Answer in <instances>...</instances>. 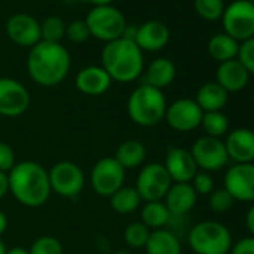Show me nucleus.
I'll return each instance as SVG.
<instances>
[{
	"label": "nucleus",
	"mask_w": 254,
	"mask_h": 254,
	"mask_svg": "<svg viewBox=\"0 0 254 254\" xmlns=\"http://www.w3.org/2000/svg\"><path fill=\"white\" fill-rule=\"evenodd\" d=\"M112 79L102 66H87L75 76V87L85 96H102L111 88Z\"/></svg>",
	"instance_id": "obj_19"
},
{
	"label": "nucleus",
	"mask_w": 254,
	"mask_h": 254,
	"mask_svg": "<svg viewBox=\"0 0 254 254\" xmlns=\"http://www.w3.org/2000/svg\"><path fill=\"white\" fill-rule=\"evenodd\" d=\"M9 193L27 208H39L50 199L51 186L48 171L38 162L24 160L17 163L8 174Z\"/></svg>",
	"instance_id": "obj_1"
},
{
	"label": "nucleus",
	"mask_w": 254,
	"mask_h": 254,
	"mask_svg": "<svg viewBox=\"0 0 254 254\" xmlns=\"http://www.w3.org/2000/svg\"><path fill=\"white\" fill-rule=\"evenodd\" d=\"M163 166L172 183H191L199 171L191 153L180 147H169L166 150Z\"/></svg>",
	"instance_id": "obj_16"
},
{
	"label": "nucleus",
	"mask_w": 254,
	"mask_h": 254,
	"mask_svg": "<svg viewBox=\"0 0 254 254\" xmlns=\"http://www.w3.org/2000/svg\"><path fill=\"white\" fill-rule=\"evenodd\" d=\"M239 42H236L233 38H230L226 33L214 35L208 42V53L209 56L220 63L233 60L238 57Z\"/></svg>",
	"instance_id": "obj_27"
},
{
	"label": "nucleus",
	"mask_w": 254,
	"mask_h": 254,
	"mask_svg": "<svg viewBox=\"0 0 254 254\" xmlns=\"http://www.w3.org/2000/svg\"><path fill=\"white\" fill-rule=\"evenodd\" d=\"M6 253V245L3 244V241L0 239V254H5Z\"/></svg>",
	"instance_id": "obj_46"
},
{
	"label": "nucleus",
	"mask_w": 254,
	"mask_h": 254,
	"mask_svg": "<svg viewBox=\"0 0 254 254\" xmlns=\"http://www.w3.org/2000/svg\"><path fill=\"white\" fill-rule=\"evenodd\" d=\"M87 2L94 6H108L114 2V0H87Z\"/></svg>",
	"instance_id": "obj_44"
},
{
	"label": "nucleus",
	"mask_w": 254,
	"mask_h": 254,
	"mask_svg": "<svg viewBox=\"0 0 254 254\" xmlns=\"http://www.w3.org/2000/svg\"><path fill=\"white\" fill-rule=\"evenodd\" d=\"M224 189L235 202L254 203V162L230 166L224 174Z\"/></svg>",
	"instance_id": "obj_14"
},
{
	"label": "nucleus",
	"mask_w": 254,
	"mask_h": 254,
	"mask_svg": "<svg viewBox=\"0 0 254 254\" xmlns=\"http://www.w3.org/2000/svg\"><path fill=\"white\" fill-rule=\"evenodd\" d=\"M66 36V26L62 21V18L51 15L44 20L41 24V38L45 42L51 44H60L62 39Z\"/></svg>",
	"instance_id": "obj_31"
},
{
	"label": "nucleus",
	"mask_w": 254,
	"mask_h": 254,
	"mask_svg": "<svg viewBox=\"0 0 254 254\" xmlns=\"http://www.w3.org/2000/svg\"><path fill=\"white\" fill-rule=\"evenodd\" d=\"M203 117V111L199 108V105L194 102V99H178L168 105L165 120L171 129L175 132L187 133L193 132L197 127H200Z\"/></svg>",
	"instance_id": "obj_12"
},
{
	"label": "nucleus",
	"mask_w": 254,
	"mask_h": 254,
	"mask_svg": "<svg viewBox=\"0 0 254 254\" xmlns=\"http://www.w3.org/2000/svg\"><path fill=\"white\" fill-rule=\"evenodd\" d=\"M48 177L51 191L67 199L76 197L85 186L84 171L76 163L67 160L57 162L48 171Z\"/></svg>",
	"instance_id": "obj_10"
},
{
	"label": "nucleus",
	"mask_w": 254,
	"mask_h": 254,
	"mask_svg": "<svg viewBox=\"0 0 254 254\" xmlns=\"http://www.w3.org/2000/svg\"><path fill=\"white\" fill-rule=\"evenodd\" d=\"M9 193V183H8V174L0 172V199H3Z\"/></svg>",
	"instance_id": "obj_40"
},
{
	"label": "nucleus",
	"mask_w": 254,
	"mask_h": 254,
	"mask_svg": "<svg viewBox=\"0 0 254 254\" xmlns=\"http://www.w3.org/2000/svg\"><path fill=\"white\" fill-rule=\"evenodd\" d=\"M190 184L194 189L197 196L199 194L206 196V194H211L214 191V178L211 177V174L203 172V171H197V174L193 177Z\"/></svg>",
	"instance_id": "obj_36"
},
{
	"label": "nucleus",
	"mask_w": 254,
	"mask_h": 254,
	"mask_svg": "<svg viewBox=\"0 0 254 254\" xmlns=\"http://www.w3.org/2000/svg\"><path fill=\"white\" fill-rule=\"evenodd\" d=\"M70 70V54L62 44L41 41L27 56V72L41 87H56Z\"/></svg>",
	"instance_id": "obj_2"
},
{
	"label": "nucleus",
	"mask_w": 254,
	"mask_h": 254,
	"mask_svg": "<svg viewBox=\"0 0 254 254\" xmlns=\"http://www.w3.org/2000/svg\"><path fill=\"white\" fill-rule=\"evenodd\" d=\"M250 2H251V3H253V5H254V0H250Z\"/></svg>",
	"instance_id": "obj_48"
},
{
	"label": "nucleus",
	"mask_w": 254,
	"mask_h": 254,
	"mask_svg": "<svg viewBox=\"0 0 254 254\" xmlns=\"http://www.w3.org/2000/svg\"><path fill=\"white\" fill-rule=\"evenodd\" d=\"M30 93L14 78H0V115L15 118L27 112Z\"/></svg>",
	"instance_id": "obj_13"
},
{
	"label": "nucleus",
	"mask_w": 254,
	"mask_h": 254,
	"mask_svg": "<svg viewBox=\"0 0 254 254\" xmlns=\"http://www.w3.org/2000/svg\"><path fill=\"white\" fill-rule=\"evenodd\" d=\"M245 224H247V229H248V232L251 233V236H254V203L250 206V209H248V212H247Z\"/></svg>",
	"instance_id": "obj_41"
},
{
	"label": "nucleus",
	"mask_w": 254,
	"mask_h": 254,
	"mask_svg": "<svg viewBox=\"0 0 254 254\" xmlns=\"http://www.w3.org/2000/svg\"><path fill=\"white\" fill-rule=\"evenodd\" d=\"M85 24L88 27L90 36H94L106 44L123 38L124 29L127 26L121 11L114 8L112 5L94 6L88 12Z\"/></svg>",
	"instance_id": "obj_6"
},
{
	"label": "nucleus",
	"mask_w": 254,
	"mask_h": 254,
	"mask_svg": "<svg viewBox=\"0 0 254 254\" xmlns=\"http://www.w3.org/2000/svg\"><path fill=\"white\" fill-rule=\"evenodd\" d=\"M177 76V67L172 60L166 57L154 59L145 69L144 73V84L151 85L154 88L163 90L174 82Z\"/></svg>",
	"instance_id": "obj_22"
},
{
	"label": "nucleus",
	"mask_w": 254,
	"mask_h": 254,
	"mask_svg": "<svg viewBox=\"0 0 254 254\" xmlns=\"http://www.w3.org/2000/svg\"><path fill=\"white\" fill-rule=\"evenodd\" d=\"M147 157V148L141 141L127 139L121 142L114 154V159L126 169H136L144 165Z\"/></svg>",
	"instance_id": "obj_24"
},
{
	"label": "nucleus",
	"mask_w": 254,
	"mask_h": 254,
	"mask_svg": "<svg viewBox=\"0 0 254 254\" xmlns=\"http://www.w3.org/2000/svg\"><path fill=\"white\" fill-rule=\"evenodd\" d=\"M17 165V160H15V151L14 148L0 141V172L3 174H9V171Z\"/></svg>",
	"instance_id": "obj_38"
},
{
	"label": "nucleus",
	"mask_w": 254,
	"mask_h": 254,
	"mask_svg": "<svg viewBox=\"0 0 254 254\" xmlns=\"http://www.w3.org/2000/svg\"><path fill=\"white\" fill-rule=\"evenodd\" d=\"M151 235V230L141 221H132L126 226L124 229V241L129 248L133 250H139V248H145L148 238Z\"/></svg>",
	"instance_id": "obj_30"
},
{
	"label": "nucleus",
	"mask_w": 254,
	"mask_h": 254,
	"mask_svg": "<svg viewBox=\"0 0 254 254\" xmlns=\"http://www.w3.org/2000/svg\"><path fill=\"white\" fill-rule=\"evenodd\" d=\"M126 169L114 157H102L90 172V186L97 196L111 197L124 186Z\"/></svg>",
	"instance_id": "obj_8"
},
{
	"label": "nucleus",
	"mask_w": 254,
	"mask_h": 254,
	"mask_svg": "<svg viewBox=\"0 0 254 254\" xmlns=\"http://www.w3.org/2000/svg\"><path fill=\"white\" fill-rule=\"evenodd\" d=\"M190 153L196 162L197 169L208 174L221 171L229 162L224 141L211 136H202L196 139Z\"/></svg>",
	"instance_id": "obj_11"
},
{
	"label": "nucleus",
	"mask_w": 254,
	"mask_h": 254,
	"mask_svg": "<svg viewBox=\"0 0 254 254\" xmlns=\"http://www.w3.org/2000/svg\"><path fill=\"white\" fill-rule=\"evenodd\" d=\"M187 241L196 254H229L233 245L230 230L223 223L212 220L194 224L189 230Z\"/></svg>",
	"instance_id": "obj_5"
},
{
	"label": "nucleus",
	"mask_w": 254,
	"mask_h": 254,
	"mask_svg": "<svg viewBox=\"0 0 254 254\" xmlns=\"http://www.w3.org/2000/svg\"><path fill=\"white\" fill-rule=\"evenodd\" d=\"M8 38L26 48H33L42 41L41 38V23L29 14H15L6 23Z\"/></svg>",
	"instance_id": "obj_15"
},
{
	"label": "nucleus",
	"mask_w": 254,
	"mask_h": 254,
	"mask_svg": "<svg viewBox=\"0 0 254 254\" xmlns=\"http://www.w3.org/2000/svg\"><path fill=\"white\" fill-rule=\"evenodd\" d=\"M235 203V199L230 196V193L223 187V189H214V191L209 194V209L215 214H224L229 209H232Z\"/></svg>",
	"instance_id": "obj_34"
},
{
	"label": "nucleus",
	"mask_w": 254,
	"mask_h": 254,
	"mask_svg": "<svg viewBox=\"0 0 254 254\" xmlns=\"http://www.w3.org/2000/svg\"><path fill=\"white\" fill-rule=\"evenodd\" d=\"M217 84L221 85L227 93H238L244 90L248 84L250 73L247 69L238 62V59L220 63L217 67Z\"/></svg>",
	"instance_id": "obj_21"
},
{
	"label": "nucleus",
	"mask_w": 254,
	"mask_h": 254,
	"mask_svg": "<svg viewBox=\"0 0 254 254\" xmlns=\"http://www.w3.org/2000/svg\"><path fill=\"white\" fill-rule=\"evenodd\" d=\"M127 115L141 127H153L165 120L168 102L163 90L142 84L127 99Z\"/></svg>",
	"instance_id": "obj_4"
},
{
	"label": "nucleus",
	"mask_w": 254,
	"mask_h": 254,
	"mask_svg": "<svg viewBox=\"0 0 254 254\" xmlns=\"http://www.w3.org/2000/svg\"><path fill=\"white\" fill-rule=\"evenodd\" d=\"M227 99L229 93L221 85L217 82H206L197 90L194 102L203 112H215L226 106Z\"/></svg>",
	"instance_id": "obj_25"
},
{
	"label": "nucleus",
	"mask_w": 254,
	"mask_h": 254,
	"mask_svg": "<svg viewBox=\"0 0 254 254\" xmlns=\"http://www.w3.org/2000/svg\"><path fill=\"white\" fill-rule=\"evenodd\" d=\"M224 33L236 42L254 38V5L250 0H235L221 15Z\"/></svg>",
	"instance_id": "obj_7"
},
{
	"label": "nucleus",
	"mask_w": 254,
	"mask_h": 254,
	"mask_svg": "<svg viewBox=\"0 0 254 254\" xmlns=\"http://www.w3.org/2000/svg\"><path fill=\"white\" fill-rule=\"evenodd\" d=\"M172 186V180L168 175L163 163L144 165L136 177L135 189L139 193L142 202L163 200L168 190Z\"/></svg>",
	"instance_id": "obj_9"
},
{
	"label": "nucleus",
	"mask_w": 254,
	"mask_h": 254,
	"mask_svg": "<svg viewBox=\"0 0 254 254\" xmlns=\"http://www.w3.org/2000/svg\"><path fill=\"white\" fill-rule=\"evenodd\" d=\"M29 253L30 254H63V245L57 238L45 235L33 241L32 247L29 248Z\"/></svg>",
	"instance_id": "obj_33"
},
{
	"label": "nucleus",
	"mask_w": 254,
	"mask_h": 254,
	"mask_svg": "<svg viewBox=\"0 0 254 254\" xmlns=\"http://www.w3.org/2000/svg\"><path fill=\"white\" fill-rule=\"evenodd\" d=\"M171 39V32L166 24L157 20H151L144 23L136 30L135 42L141 48V51L156 53L163 50Z\"/></svg>",
	"instance_id": "obj_18"
},
{
	"label": "nucleus",
	"mask_w": 254,
	"mask_h": 254,
	"mask_svg": "<svg viewBox=\"0 0 254 254\" xmlns=\"http://www.w3.org/2000/svg\"><path fill=\"white\" fill-rule=\"evenodd\" d=\"M200 127L205 132V136L221 139L229 133V118L221 111L215 112H203Z\"/></svg>",
	"instance_id": "obj_29"
},
{
	"label": "nucleus",
	"mask_w": 254,
	"mask_h": 254,
	"mask_svg": "<svg viewBox=\"0 0 254 254\" xmlns=\"http://www.w3.org/2000/svg\"><path fill=\"white\" fill-rule=\"evenodd\" d=\"M111 208L118 214H132L141 208L142 199L135 187L123 186L109 197Z\"/></svg>",
	"instance_id": "obj_28"
},
{
	"label": "nucleus",
	"mask_w": 254,
	"mask_h": 254,
	"mask_svg": "<svg viewBox=\"0 0 254 254\" xmlns=\"http://www.w3.org/2000/svg\"><path fill=\"white\" fill-rule=\"evenodd\" d=\"M236 59L247 69L250 75H254V38L247 39L239 44Z\"/></svg>",
	"instance_id": "obj_35"
},
{
	"label": "nucleus",
	"mask_w": 254,
	"mask_h": 254,
	"mask_svg": "<svg viewBox=\"0 0 254 254\" xmlns=\"http://www.w3.org/2000/svg\"><path fill=\"white\" fill-rule=\"evenodd\" d=\"M64 3H73V2H76V0H63Z\"/></svg>",
	"instance_id": "obj_47"
},
{
	"label": "nucleus",
	"mask_w": 254,
	"mask_h": 254,
	"mask_svg": "<svg viewBox=\"0 0 254 254\" xmlns=\"http://www.w3.org/2000/svg\"><path fill=\"white\" fill-rule=\"evenodd\" d=\"M6 229H8V217L2 209H0V236L6 232Z\"/></svg>",
	"instance_id": "obj_42"
},
{
	"label": "nucleus",
	"mask_w": 254,
	"mask_h": 254,
	"mask_svg": "<svg viewBox=\"0 0 254 254\" xmlns=\"http://www.w3.org/2000/svg\"><path fill=\"white\" fill-rule=\"evenodd\" d=\"M145 251L147 254H183V247L178 235L165 227L151 230Z\"/></svg>",
	"instance_id": "obj_23"
},
{
	"label": "nucleus",
	"mask_w": 254,
	"mask_h": 254,
	"mask_svg": "<svg viewBox=\"0 0 254 254\" xmlns=\"http://www.w3.org/2000/svg\"><path fill=\"white\" fill-rule=\"evenodd\" d=\"M114 254H133L129 248H120V250H117Z\"/></svg>",
	"instance_id": "obj_45"
},
{
	"label": "nucleus",
	"mask_w": 254,
	"mask_h": 254,
	"mask_svg": "<svg viewBox=\"0 0 254 254\" xmlns=\"http://www.w3.org/2000/svg\"><path fill=\"white\" fill-rule=\"evenodd\" d=\"M224 147L229 160L235 163H253L254 162V130L239 127L227 133Z\"/></svg>",
	"instance_id": "obj_17"
},
{
	"label": "nucleus",
	"mask_w": 254,
	"mask_h": 254,
	"mask_svg": "<svg viewBox=\"0 0 254 254\" xmlns=\"http://www.w3.org/2000/svg\"><path fill=\"white\" fill-rule=\"evenodd\" d=\"M66 36L70 42L73 44H82L90 38V32L88 27L85 24V21H72L67 27H66Z\"/></svg>",
	"instance_id": "obj_37"
},
{
	"label": "nucleus",
	"mask_w": 254,
	"mask_h": 254,
	"mask_svg": "<svg viewBox=\"0 0 254 254\" xmlns=\"http://www.w3.org/2000/svg\"><path fill=\"white\" fill-rule=\"evenodd\" d=\"M193 6L197 15L206 21L220 20L226 8L223 0H193Z\"/></svg>",
	"instance_id": "obj_32"
},
{
	"label": "nucleus",
	"mask_w": 254,
	"mask_h": 254,
	"mask_svg": "<svg viewBox=\"0 0 254 254\" xmlns=\"http://www.w3.org/2000/svg\"><path fill=\"white\" fill-rule=\"evenodd\" d=\"M230 254H254V236H245L236 241L232 248Z\"/></svg>",
	"instance_id": "obj_39"
},
{
	"label": "nucleus",
	"mask_w": 254,
	"mask_h": 254,
	"mask_svg": "<svg viewBox=\"0 0 254 254\" xmlns=\"http://www.w3.org/2000/svg\"><path fill=\"white\" fill-rule=\"evenodd\" d=\"M102 67L117 82L129 84L144 73V54L135 41L115 39L102 50Z\"/></svg>",
	"instance_id": "obj_3"
},
{
	"label": "nucleus",
	"mask_w": 254,
	"mask_h": 254,
	"mask_svg": "<svg viewBox=\"0 0 254 254\" xmlns=\"http://www.w3.org/2000/svg\"><path fill=\"white\" fill-rule=\"evenodd\" d=\"M5 254H30L29 250L23 248V247H12V248H6Z\"/></svg>",
	"instance_id": "obj_43"
},
{
	"label": "nucleus",
	"mask_w": 254,
	"mask_h": 254,
	"mask_svg": "<svg viewBox=\"0 0 254 254\" xmlns=\"http://www.w3.org/2000/svg\"><path fill=\"white\" fill-rule=\"evenodd\" d=\"M197 202V194L190 183H172L163 203L174 217H184Z\"/></svg>",
	"instance_id": "obj_20"
},
{
	"label": "nucleus",
	"mask_w": 254,
	"mask_h": 254,
	"mask_svg": "<svg viewBox=\"0 0 254 254\" xmlns=\"http://www.w3.org/2000/svg\"><path fill=\"white\" fill-rule=\"evenodd\" d=\"M172 220V214L163 203V200L145 202L141 206V223H144L150 230L165 229Z\"/></svg>",
	"instance_id": "obj_26"
}]
</instances>
